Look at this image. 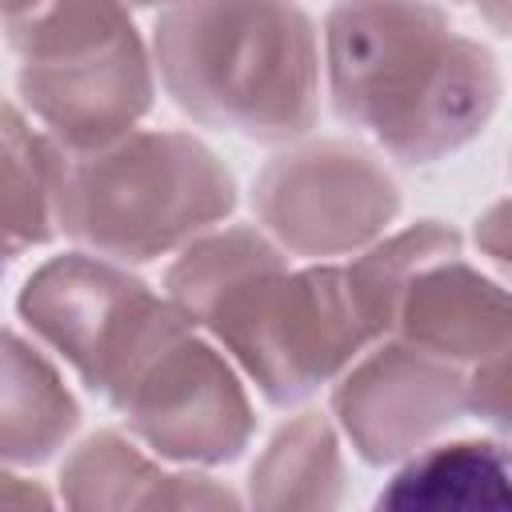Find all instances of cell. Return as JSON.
Wrapping results in <instances>:
<instances>
[{
    "mask_svg": "<svg viewBox=\"0 0 512 512\" xmlns=\"http://www.w3.org/2000/svg\"><path fill=\"white\" fill-rule=\"evenodd\" d=\"M164 296L272 408L312 400L372 344L340 264L292 268V256L248 224L188 240L164 272Z\"/></svg>",
    "mask_w": 512,
    "mask_h": 512,
    "instance_id": "6da1fadb",
    "label": "cell"
},
{
    "mask_svg": "<svg viewBox=\"0 0 512 512\" xmlns=\"http://www.w3.org/2000/svg\"><path fill=\"white\" fill-rule=\"evenodd\" d=\"M320 76L332 112L400 164H436L496 116L504 72L488 44L452 28L436 0H336Z\"/></svg>",
    "mask_w": 512,
    "mask_h": 512,
    "instance_id": "7a4b0ae2",
    "label": "cell"
},
{
    "mask_svg": "<svg viewBox=\"0 0 512 512\" xmlns=\"http://www.w3.org/2000/svg\"><path fill=\"white\" fill-rule=\"evenodd\" d=\"M148 52L160 88L204 128L288 144L320 120V36L296 0H176Z\"/></svg>",
    "mask_w": 512,
    "mask_h": 512,
    "instance_id": "3957f363",
    "label": "cell"
},
{
    "mask_svg": "<svg viewBox=\"0 0 512 512\" xmlns=\"http://www.w3.org/2000/svg\"><path fill=\"white\" fill-rule=\"evenodd\" d=\"M236 208L228 164L192 132L132 128L96 152H64L52 164L56 232L80 248L148 264L180 252Z\"/></svg>",
    "mask_w": 512,
    "mask_h": 512,
    "instance_id": "277c9868",
    "label": "cell"
},
{
    "mask_svg": "<svg viewBox=\"0 0 512 512\" xmlns=\"http://www.w3.org/2000/svg\"><path fill=\"white\" fill-rule=\"evenodd\" d=\"M92 392L124 416L132 440L172 464H232L256 436L244 376L168 296L132 316Z\"/></svg>",
    "mask_w": 512,
    "mask_h": 512,
    "instance_id": "5b68a950",
    "label": "cell"
},
{
    "mask_svg": "<svg viewBox=\"0 0 512 512\" xmlns=\"http://www.w3.org/2000/svg\"><path fill=\"white\" fill-rule=\"evenodd\" d=\"M4 36L20 104L64 152H96L152 112L156 68L124 0H40Z\"/></svg>",
    "mask_w": 512,
    "mask_h": 512,
    "instance_id": "8992f818",
    "label": "cell"
},
{
    "mask_svg": "<svg viewBox=\"0 0 512 512\" xmlns=\"http://www.w3.org/2000/svg\"><path fill=\"white\" fill-rule=\"evenodd\" d=\"M404 208L392 172L352 140L276 152L252 180V212L288 256L340 260L380 240Z\"/></svg>",
    "mask_w": 512,
    "mask_h": 512,
    "instance_id": "52a82bcc",
    "label": "cell"
},
{
    "mask_svg": "<svg viewBox=\"0 0 512 512\" xmlns=\"http://www.w3.org/2000/svg\"><path fill=\"white\" fill-rule=\"evenodd\" d=\"M328 408L352 452L388 468L468 416L464 368L400 336H380L332 380Z\"/></svg>",
    "mask_w": 512,
    "mask_h": 512,
    "instance_id": "ba28073f",
    "label": "cell"
},
{
    "mask_svg": "<svg viewBox=\"0 0 512 512\" xmlns=\"http://www.w3.org/2000/svg\"><path fill=\"white\" fill-rule=\"evenodd\" d=\"M148 300L152 288L120 260L76 248L44 260L24 280L16 312L28 332L44 348H52L92 392L112 344Z\"/></svg>",
    "mask_w": 512,
    "mask_h": 512,
    "instance_id": "9c48e42d",
    "label": "cell"
},
{
    "mask_svg": "<svg viewBox=\"0 0 512 512\" xmlns=\"http://www.w3.org/2000/svg\"><path fill=\"white\" fill-rule=\"evenodd\" d=\"M508 288L464 260V252L432 260L400 292L392 332L448 364L472 368L476 360L508 348Z\"/></svg>",
    "mask_w": 512,
    "mask_h": 512,
    "instance_id": "30bf717a",
    "label": "cell"
},
{
    "mask_svg": "<svg viewBox=\"0 0 512 512\" xmlns=\"http://www.w3.org/2000/svg\"><path fill=\"white\" fill-rule=\"evenodd\" d=\"M68 508H236L240 500L200 472H168L148 448L116 428L84 436L60 464V496Z\"/></svg>",
    "mask_w": 512,
    "mask_h": 512,
    "instance_id": "8fae6325",
    "label": "cell"
},
{
    "mask_svg": "<svg viewBox=\"0 0 512 512\" xmlns=\"http://www.w3.org/2000/svg\"><path fill=\"white\" fill-rule=\"evenodd\" d=\"M80 428V404L48 352L0 324V464L36 468Z\"/></svg>",
    "mask_w": 512,
    "mask_h": 512,
    "instance_id": "7c38bea8",
    "label": "cell"
},
{
    "mask_svg": "<svg viewBox=\"0 0 512 512\" xmlns=\"http://www.w3.org/2000/svg\"><path fill=\"white\" fill-rule=\"evenodd\" d=\"M508 448L504 440H428L408 452L380 488L376 508L392 512H476L508 508Z\"/></svg>",
    "mask_w": 512,
    "mask_h": 512,
    "instance_id": "4fadbf2b",
    "label": "cell"
},
{
    "mask_svg": "<svg viewBox=\"0 0 512 512\" xmlns=\"http://www.w3.org/2000/svg\"><path fill=\"white\" fill-rule=\"evenodd\" d=\"M348 492L340 432L324 412H300L276 428L248 472V504L264 512L340 508Z\"/></svg>",
    "mask_w": 512,
    "mask_h": 512,
    "instance_id": "5bb4252c",
    "label": "cell"
},
{
    "mask_svg": "<svg viewBox=\"0 0 512 512\" xmlns=\"http://www.w3.org/2000/svg\"><path fill=\"white\" fill-rule=\"evenodd\" d=\"M52 164L56 144L28 128L20 108L0 100V280L20 252L56 236Z\"/></svg>",
    "mask_w": 512,
    "mask_h": 512,
    "instance_id": "9a60e30c",
    "label": "cell"
},
{
    "mask_svg": "<svg viewBox=\"0 0 512 512\" xmlns=\"http://www.w3.org/2000/svg\"><path fill=\"white\" fill-rule=\"evenodd\" d=\"M464 252V240L444 220H416L400 232H384L368 248L356 252L352 264H344V284L352 292V304L368 328L372 340L392 332V316L400 304V292L408 280L428 268L432 260Z\"/></svg>",
    "mask_w": 512,
    "mask_h": 512,
    "instance_id": "2e32d148",
    "label": "cell"
},
{
    "mask_svg": "<svg viewBox=\"0 0 512 512\" xmlns=\"http://www.w3.org/2000/svg\"><path fill=\"white\" fill-rule=\"evenodd\" d=\"M464 412L492 428H508V348L464 368Z\"/></svg>",
    "mask_w": 512,
    "mask_h": 512,
    "instance_id": "e0dca14e",
    "label": "cell"
},
{
    "mask_svg": "<svg viewBox=\"0 0 512 512\" xmlns=\"http://www.w3.org/2000/svg\"><path fill=\"white\" fill-rule=\"evenodd\" d=\"M504 216H508V204L504 200H496L488 212L476 216V244L500 268L508 264V224H504Z\"/></svg>",
    "mask_w": 512,
    "mask_h": 512,
    "instance_id": "ac0fdd59",
    "label": "cell"
},
{
    "mask_svg": "<svg viewBox=\"0 0 512 512\" xmlns=\"http://www.w3.org/2000/svg\"><path fill=\"white\" fill-rule=\"evenodd\" d=\"M32 504L48 508L56 504V496L36 480H24L20 472H12V464H0V508H32Z\"/></svg>",
    "mask_w": 512,
    "mask_h": 512,
    "instance_id": "d6986e66",
    "label": "cell"
},
{
    "mask_svg": "<svg viewBox=\"0 0 512 512\" xmlns=\"http://www.w3.org/2000/svg\"><path fill=\"white\" fill-rule=\"evenodd\" d=\"M456 4H476L484 12V20L492 24V32L508 36V0H456Z\"/></svg>",
    "mask_w": 512,
    "mask_h": 512,
    "instance_id": "ffe728a7",
    "label": "cell"
},
{
    "mask_svg": "<svg viewBox=\"0 0 512 512\" xmlns=\"http://www.w3.org/2000/svg\"><path fill=\"white\" fill-rule=\"evenodd\" d=\"M40 0H0V28H8V24H16L24 12H32Z\"/></svg>",
    "mask_w": 512,
    "mask_h": 512,
    "instance_id": "44dd1931",
    "label": "cell"
},
{
    "mask_svg": "<svg viewBox=\"0 0 512 512\" xmlns=\"http://www.w3.org/2000/svg\"><path fill=\"white\" fill-rule=\"evenodd\" d=\"M128 8H168V4H176V0H124Z\"/></svg>",
    "mask_w": 512,
    "mask_h": 512,
    "instance_id": "7402d4cb",
    "label": "cell"
}]
</instances>
